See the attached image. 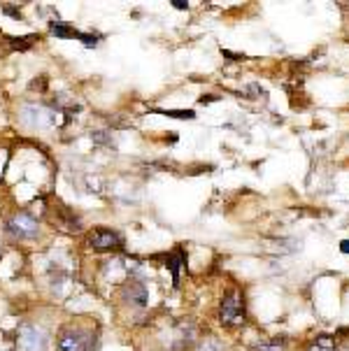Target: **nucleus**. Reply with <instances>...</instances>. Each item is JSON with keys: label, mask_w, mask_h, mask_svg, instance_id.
<instances>
[{"label": "nucleus", "mask_w": 349, "mask_h": 351, "mask_svg": "<svg viewBox=\"0 0 349 351\" xmlns=\"http://www.w3.org/2000/svg\"><path fill=\"white\" fill-rule=\"evenodd\" d=\"M96 344H98L96 326H86L80 324V321L63 326L56 337L58 351H96Z\"/></svg>", "instance_id": "obj_1"}, {"label": "nucleus", "mask_w": 349, "mask_h": 351, "mask_svg": "<svg viewBox=\"0 0 349 351\" xmlns=\"http://www.w3.org/2000/svg\"><path fill=\"white\" fill-rule=\"evenodd\" d=\"M49 349V335L43 326L23 324L19 328V351H47Z\"/></svg>", "instance_id": "obj_2"}, {"label": "nucleus", "mask_w": 349, "mask_h": 351, "mask_svg": "<svg viewBox=\"0 0 349 351\" xmlns=\"http://www.w3.org/2000/svg\"><path fill=\"white\" fill-rule=\"evenodd\" d=\"M58 114L45 105H23L21 107V121L31 128H51L56 123Z\"/></svg>", "instance_id": "obj_3"}, {"label": "nucleus", "mask_w": 349, "mask_h": 351, "mask_svg": "<svg viewBox=\"0 0 349 351\" xmlns=\"http://www.w3.org/2000/svg\"><path fill=\"white\" fill-rule=\"evenodd\" d=\"M8 233L19 237V240H33V237H38V233H40V226L31 214L19 212L8 221Z\"/></svg>", "instance_id": "obj_4"}, {"label": "nucleus", "mask_w": 349, "mask_h": 351, "mask_svg": "<svg viewBox=\"0 0 349 351\" xmlns=\"http://www.w3.org/2000/svg\"><path fill=\"white\" fill-rule=\"evenodd\" d=\"M88 245H91V249H96V252H112V249H119L123 245V237L117 233V230L98 228V230H93Z\"/></svg>", "instance_id": "obj_5"}, {"label": "nucleus", "mask_w": 349, "mask_h": 351, "mask_svg": "<svg viewBox=\"0 0 349 351\" xmlns=\"http://www.w3.org/2000/svg\"><path fill=\"white\" fill-rule=\"evenodd\" d=\"M245 314V305H242V298L238 291H230L226 298L221 300V321L228 326L238 324L240 317Z\"/></svg>", "instance_id": "obj_6"}, {"label": "nucleus", "mask_w": 349, "mask_h": 351, "mask_svg": "<svg viewBox=\"0 0 349 351\" xmlns=\"http://www.w3.org/2000/svg\"><path fill=\"white\" fill-rule=\"evenodd\" d=\"M51 33H54L56 38H80L82 40V33L75 31V28H70L68 23H51Z\"/></svg>", "instance_id": "obj_7"}, {"label": "nucleus", "mask_w": 349, "mask_h": 351, "mask_svg": "<svg viewBox=\"0 0 349 351\" xmlns=\"http://www.w3.org/2000/svg\"><path fill=\"white\" fill-rule=\"evenodd\" d=\"M310 351H335V342L330 337H319L310 347Z\"/></svg>", "instance_id": "obj_8"}, {"label": "nucleus", "mask_w": 349, "mask_h": 351, "mask_svg": "<svg viewBox=\"0 0 349 351\" xmlns=\"http://www.w3.org/2000/svg\"><path fill=\"white\" fill-rule=\"evenodd\" d=\"M198 351H224V347L219 340H203L198 344Z\"/></svg>", "instance_id": "obj_9"}, {"label": "nucleus", "mask_w": 349, "mask_h": 351, "mask_svg": "<svg viewBox=\"0 0 349 351\" xmlns=\"http://www.w3.org/2000/svg\"><path fill=\"white\" fill-rule=\"evenodd\" d=\"M258 351H282V344H277V342H273V344H261V347H258Z\"/></svg>", "instance_id": "obj_10"}, {"label": "nucleus", "mask_w": 349, "mask_h": 351, "mask_svg": "<svg viewBox=\"0 0 349 351\" xmlns=\"http://www.w3.org/2000/svg\"><path fill=\"white\" fill-rule=\"evenodd\" d=\"M340 249H342V254H349V240H342L340 242Z\"/></svg>", "instance_id": "obj_11"}, {"label": "nucleus", "mask_w": 349, "mask_h": 351, "mask_svg": "<svg viewBox=\"0 0 349 351\" xmlns=\"http://www.w3.org/2000/svg\"><path fill=\"white\" fill-rule=\"evenodd\" d=\"M173 5H175V8H177V10H184V8H186V3H180V0H175V3H173Z\"/></svg>", "instance_id": "obj_12"}]
</instances>
